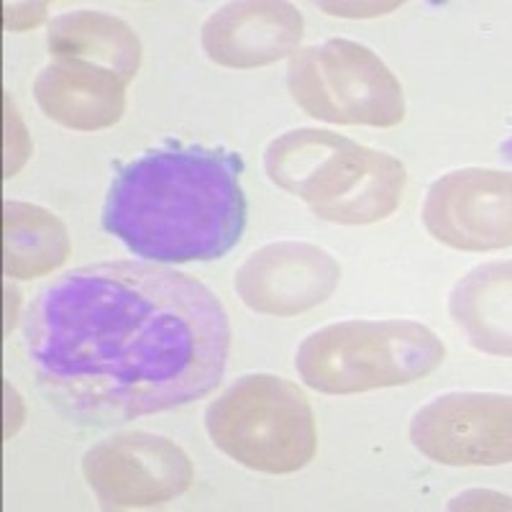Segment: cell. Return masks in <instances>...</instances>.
I'll return each mask as SVG.
<instances>
[{"label":"cell","instance_id":"52a82bcc","mask_svg":"<svg viewBox=\"0 0 512 512\" xmlns=\"http://www.w3.org/2000/svg\"><path fill=\"white\" fill-rule=\"evenodd\" d=\"M512 402L500 392H448L413 415L410 441L446 466H500L512 459Z\"/></svg>","mask_w":512,"mask_h":512},{"label":"cell","instance_id":"7a4b0ae2","mask_svg":"<svg viewBox=\"0 0 512 512\" xmlns=\"http://www.w3.org/2000/svg\"><path fill=\"white\" fill-rule=\"evenodd\" d=\"M239 154L169 144L113 175L103 228L146 262H213L246 228Z\"/></svg>","mask_w":512,"mask_h":512},{"label":"cell","instance_id":"2e32d148","mask_svg":"<svg viewBox=\"0 0 512 512\" xmlns=\"http://www.w3.org/2000/svg\"><path fill=\"white\" fill-rule=\"evenodd\" d=\"M47 3H6V29L29 31L47 18Z\"/></svg>","mask_w":512,"mask_h":512},{"label":"cell","instance_id":"30bf717a","mask_svg":"<svg viewBox=\"0 0 512 512\" xmlns=\"http://www.w3.org/2000/svg\"><path fill=\"white\" fill-rule=\"evenodd\" d=\"M338 280L341 267L326 249L308 241H277L249 254L233 287L256 313L290 318L326 303Z\"/></svg>","mask_w":512,"mask_h":512},{"label":"cell","instance_id":"8fae6325","mask_svg":"<svg viewBox=\"0 0 512 512\" xmlns=\"http://www.w3.org/2000/svg\"><path fill=\"white\" fill-rule=\"evenodd\" d=\"M303 34V13L292 3L244 0L210 13L200 41L210 62L228 70H254L290 57Z\"/></svg>","mask_w":512,"mask_h":512},{"label":"cell","instance_id":"8992f818","mask_svg":"<svg viewBox=\"0 0 512 512\" xmlns=\"http://www.w3.org/2000/svg\"><path fill=\"white\" fill-rule=\"evenodd\" d=\"M82 474L105 510L162 505L187 492L195 479L190 456L175 441L144 431L95 443L82 459Z\"/></svg>","mask_w":512,"mask_h":512},{"label":"cell","instance_id":"5bb4252c","mask_svg":"<svg viewBox=\"0 0 512 512\" xmlns=\"http://www.w3.org/2000/svg\"><path fill=\"white\" fill-rule=\"evenodd\" d=\"M512 264L489 262L461 277L448 297V313L469 344L492 356H510Z\"/></svg>","mask_w":512,"mask_h":512},{"label":"cell","instance_id":"6da1fadb","mask_svg":"<svg viewBox=\"0 0 512 512\" xmlns=\"http://www.w3.org/2000/svg\"><path fill=\"white\" fill-rule=\"evenodd\" d=\"M228 315L203 282L154 262L72 269L31 300L24 351L39 390L80 425H118L210 395Z\"/></svg>","mask_w":512,"mask_h":512},{"label":"cell","instance_id":"277c9868","mask_svg":"<svg viewBox=\"0 0 512 512\" xmlns=\"http://www.w3.org/2000/svg\"><path fill=\"white\" fill-rule=\"evenodd\" d=\"M205 428L223 454L246 469L292 474L318 448L313 408L297 384L274 374H246L208 405Z\"/></svg>","mask_w":512,"mask_h":512},{"label":"cell","instance_id":"ba28073f","mask_svg":"<svg viewBox=\"0 0 512 512\" xmlns=\"http://www.w3.org/2000/svg\"><path fill=\"white\" fill-rule=\"evenodd\" d=\"M405 185L408 172L400 159L344 136L297 198H303L323 221L364 226L392 216Z\"/></svg>","mask_w":512,"mask_h":512},{"label":"cell","instance_id":"9c48e42d","mask_svg":"<svg viewBox=\"0 0 512 512\" xmlns=\"http://www.w3.org/2000/svg\"><path fill=\"white\" fill-rule=\"evenodd\" d=\"M423 223L433 239L461 251L512 244V177L500 169H456L425 195Z\"/></svg>","mask_w":512,"mask_h":512},{"label":"cell","instance_id":"5b68a950","mask_svg":"<svg viewBox=\"0 0 512 512\" xmlns=\"http://www.w3.org/2000/svg\"><path fill=\"white\" fill-rule=\"evenodd\" d=\"M287 88L318 121L390 128L405 118L400 80L359 41L326 39L292 54Z\"/></svg>","mask_w":512,"mask_h":512},{"label":"cell","instance_id":"9a60e30c","mask_svg":"<svg viewBox=\"0 0 512 512\" xmlns=\"http://www.w3.org/2000/svg\"><path fill=\"white\" fill-rule=\"evenodd\" d=\"M70 236L54 213L8 200L3 208V272L11 280H34L62 267Z\"/></svg>","mask_w":512,"mask_h":512},{"label":"cell","instance_id":"3957f363","mask_svg":"<svg viewBox=\"0 0 512 512\" xmlns=\"http://www.w3.org/2000/svg\"><path fill=\"white\" fill-rule=\"evenodd\" d=\"M446 359L441 338L415 320H341L305 338L295 356L300 379L326 395H356L410 384Z\"/></svg>","mask_w":512,"mask_h":512},{"label":"cell","instance_id":"7c38bea8","mask_svg":"<svg viewBox=\"0 0 512 512\" xmlns=\"http://www.w3.org/2000/svg\"><path fill=\"white\" fill-rule=\"evenodd\" d=\"M34 98L52 121L75 131H100L121 121L126 82L95 64L54 59L36 75Z\"/></svg>","mask_w":512,"mask_h":512},{"label":"cell","instance_id":"4fadbf2b","mask_svg":"<svg viewBox=\"0 0 512 512\" xmlns=\"http://www.w3.org/2000/svg\"><path fill=\"white\" fill-rule=\"evenodd\" d=\"M47 47L57 59H75L131 82L141 64L136 31L116 16L98 11L62 13L49 24Z\"/></svg>","mask_w":512,"mask_h":512}]
</instances>
